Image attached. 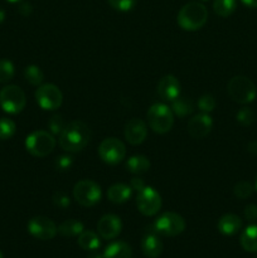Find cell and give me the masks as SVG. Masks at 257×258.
Listing matches in <instances>:
<instances>
[{
	"instance_id": "cell-1",
	"label": "cell",
	"mask_w": 257,
	"mask_h": 258,
	"mask_svg": "<svg viewBox=\"0 0 257 258\" xmlns=\"http://www.w3.org/2000/svg\"><path fill=\"white\" fill-rule=\"evenodd\" d=\"M91 140V131L82 121H71L66 123L59 134V145L68 153H77L83 150Z\"/></svg>"
},
{
	"instance_id": "cell-2",
	"label": "cell",
	"mask_w": 257,
	"mask_h": 258,
	"mask_svg": "<svg viewBox=\"0 0 257 258\" xmlns=\"http://www.w3.org/2000/svg\"><path fill=\"white\" fill-rule=\"evenodd\" d=\"M208 19V10L202 3L190 2L184 5L178 13L179 27L186 32H196L201 29Z\"/></svg>"
},
{
	"instance_id": "cell-3",
	"label": "cell",
	"mask_w": 257,
	"mask_h": 258,
	"mask_svg": "<svg viewBox=\"0 0 257 258\" xmlns=\"http://www.w3.org/2000/svg\"><path fill=\"white\" fill-rule=\"evenodd\" d=\"M55 144L54 135L45 130L34 131L25 139V149L35 158H45L49 155L54 150Z\"/></svg>"
},
{
	"instance_id": "cell-4",
	"label": "cell",
	"mask_w": 257,
	"mask_h": 258,
	"mask_svg": "<svg viewBox=\"0 0 257 258\" xmlns=\"http://www.w3.org/2000/svg\"><path fill=\"white\" fill-rule=\"evenodd\" d=\"M228 95L234 102L241 103V105H247L251 103L257 96L256 85L244 76H236L231 78L227 86Z\"/></svg>"
},
{
	"instance_id": "cell-5",
	"label": "cell",
	"mask_w": 257,
	"mask_h": 258,
	"mask_svg": "<svg viewBox=\"0 0 257 258\" xmlns=\"http://www.w3.org/2000/svg\"><path fill=\"white\" fill-rule=\"evenodd\" d=\"M148 125L154 133L166 134L174 125V113L164 103H154L148 111Z\"/></svg>"
},
{
	"instance_id": "cell-6",
	"label": "cell",
	"mask_w": 257,
	"mask_h": 258,
	"mask_svg": "<svg viewBox=\"0 0 257 258\" xmlns=\"http://www.w3.org/2000/svg\"><path fill=\"white\" fill-rule=\"evenodd\" d=\"M27 97L24 91L15 85H8L0 91V106L3 110L12 115H17L24 110Z\"/></svg>"
},
{
	"instance_id": "cell-7",
	"label": "cell",
	"mask_w": 257,
	"mask_h": 258,
	"mask_svg": "<svg viewBox=\"0 0 257 258\" xmlns=\"http://www.w3.org/2000/svg\"><path fill=\"white\" fill-rule=\"evenodd\" d=\"M102 190L96 181L90 179H83L76 183L73 188V198L80 206L93 207L101 201Z\"/></svg>"
},
{
	"instance_id": "cell-8",
	"label": "cell",
	"mask_w": 257,
	"mask_h": 258,
	"mask_svg": "<svg viewBox=\"0 0 257 258\" xmlns=\"http://www.w3.org/2000/svg\"><path fill=\"white\" fill-rule=\"evenodd\" d=\"M185 221L183 217L174 212H165L155 219L154 228L156 233L165 237H175L183 233L185 229Z\"/></svg>"
},
{
	"instance_id": "cell-9",
	"label": "cell",
	"mask_w": 257,
	"mask_h": 258,
	"mask_svg": "<svg viewBox=\"0 0 257 258\" xmlns=\"http://www.w3.org/2000/svg\"><path fill=\"white\" fill-rule=\"evenodd\" d=\"M35 101L40 108L45 111H54L62 106V91L53 83L38 86L35 91Z\"/></svg>"
},
{
	"instance_id": "cell-10",
	"label": "cell",
	"mask_w": 257,
	"mask_h": 258,
	"mask_svg": "<svg viewBox=\"0 0 257 258\" xmlns=\"http://www.w3.org/2000/svg\"><path fill=\"white\" fill-rule=\"evenodd\" d=\"M98 155L103 163L116 165L121 163L126 156V146L116 138H107L101 141L98 146Z\"/></svg>"
},
{
	"instance_id": "cell-11",
	"label": "cell",
	"mask_w": 257,
	"mask_h": 258,
	"mask_svg": "<svg viewBox=\"0 0 257 258\" xmlns=\"http://www.w3.org/2000/svg\"><path fill=\"white\" fill-rule=\"evenodd\" d=\"M161 196L153 188V186H146L138 191L136 197V206L139 212L146 217H153L159 213L161 208Z\"/></svg>"
},
{
	"instance_id": "cell-12",
	"label": "cell",
	"mask_w": 257,
	"mask_h": 258,
	"mask_svg": "<svg viewBox=\"0 0 257 258\" xmlns=\"http://www.w3.org/2000/svg\"><path fill=\"white\" fill-rule=\"evenodd\" d=\"M28 232L34 238L40 239V241H50L55 237L58 228L52 219L38 216L28 222Z\"/></svg>"
},
{
	"instance_id": "cell-13",
	"label": "cell",
	"mask_w": 257,
	"mask_h": 258,
	"mask_svg": "<svg viewBox=\"0 0 257 258\" xmlns=\"http://www.w3.org/2000/svg\"><path fill=\"white\" fill-rule=\"evenodd\" d=\"M122 229V222L120 217L115 214H105L101 217L97 223V232L98 236L103 239H113L121 233Z\"/></svg>"
},
{
	"instance_id": "cell-14",
	"label": "cell",
	"mask_w": 257,
	"mask_h": 258,
	"mask_svg": "<svg viewBox=\"0 0 257 258\" xmlns=\"http://www.w3.org/2000/svg\"><path fill=\"white\" fill-rule=\"evenodd\" d=\"M213 120L209 113H199L191 117L188 122V133L194 139H203L211 133Z\"/></svg>"
},
{
	"instance_id": "cell-15",
	"label": "cell",
	"mask_w": 257,
	"mask_h": 258,
	"mask_svg": "<svg viewBox=\"0 0 257 258\" xmlns=\"http://www.w3.org/2000/svg\"><path fill=\"white\" fill-rule=\"evenodd\" d=\"M148 136V126L140 118H133L125 126V139L131 145H140Z\"/></svg>"
},
{
	"instance_id": "cell-16",
	"label": "cell",
	"mask_w": 257,
	"mask_h": 258,
	"mask_svg": "<svg viewBox=\"0 0 257 258\" xmlns=\"http://www.w3.org/2000/svg\"><path fill=\"white\" fill-rule=\"evenodd\" d=\"M158 93L163 100L171 102L180 96V82L173 75L164 76L158 83Z\"/></svg>"
},
{
	"instance_id": "cell-17",
	"label": "cell",
	"mask_w": 257,
	"mask_h": 258,
	"mask_svg": "<svg viewBox=\"0 0 257 258\" xmlns=\"http://www.w3.org/2000/svg\"><path fill=\"white\" fill-rule=\"evenodd\" d=\"M217 228L223 236H234L242 228V219L233 213L223 214L219 218Z\"/></svg>"
},
{
	"instance_id": "cell-18",
	"label": "cell",
	"mask_w": 257,
	"mask_h": 258,
	"mask_svg": "<svg viewBox=\"0 0 257 258\" xmlns=\"http://www.w3.org/2000/svg\"><path fill=\"white\" fill-rule=\"evenodd\" d=\"M141 251L148 258H158L163 253V242L156 234L149 233L141 239Z\"/></svg>"
},
{
	"instance_id": "cell-19",
	"label": "cell",
	"mask_w": 257,
	"mask_h": 258,
	"mask_svg": "<svg viewBox=\"0 0 257 258\" xmlns=\"http://www.w3.org/2000/svg\"><path fill=\"white\" fill-rule=\"evenodd\" d=\"M131 196H133V188L123 183L113 184L107 190L108 201L115 204L126 203L131 198Z\"/></svg>"
},
{
	"instance_id": "cell-20",
	"label": "cell",
	"mask_w": 257,
	"mask_h": 258,
	"mask_svg": "<svg viewBox=\"0 0 257 258\" xmlns=\"http://www.w3.org/2000/svg\"><path fill=\"white\" fill-rule=\"evenodd\" d=\"M133 251L126 242L117 241L108 244L103 252V258H131Z\"/></svg>"
},
{
	"instance_id": "cell-21",
	"label": "cell",
	"mask_w": 257,
	"mask_h": 258,
	"mask_svg": "<svg viewBox=\"0 0 257 258\" xmlns=\"http://www.w3.org/2000/svg\"><path fill=\"white\" fill-rule=\"evenodd\" d=\"M239 243L244 251L257 252V224H251L242 232Z\"/></svg>"
},
{
	"instance_id": "cell-22",
	"label": "cell",
	"mask_w": 257,
	"mask_h": 258,
	"mask_svg": "<svg viewBox=\"0 0 257 258\" xmlns=\"http://www.w3.org/2000/svg\"><path fill=\"white\" fill-rule=\"evenodd\" d=\"M126 169L134 175H141L150 169V161L144 155H134L126 161Z\"/></svg>"
},
{
	"instance_id": "cell-23",
	"label": "cell",
	"mask_w": 257,
	"mask_h": 258,
	"mask_svg": "<svg viewBox=\"0 0 257 258\" xmlns=\"http://www.w3.org/2000/svg\"><path fill=\"white\" fill-rule=\"evenodd\" d=\"M171 111L174 115L179 117H185L194 111V103L190 98L179 96L175 100L171 101Z\"/></svg>"
},
{
	"instance_id": "cell-24",
	"label": "cell",
	"mask_w": 257,
	"mask_h": 258,
	"mask_svg": "<svg viewBox=\"0 0 257 258\" xmlns=\"http://www.w3.org/2000/svg\"><path fill=\"white\" fill-rule=\"evenodd\" d=\"M78 246L85 251H97L101 246L100 237L92 231H83L78 236Z\"/></svg>"
},
{
	"instance_id": "cell-25",
	"label": "cell",
	"mask_w": 257,
	"mask_h": 258,
	"mask_svg": "<svg viewBox=\"0 0 257 258\" xmlns=\"http://www.w3.org/2000/svg\"><path fill=\"white\" fill-rule=\"evenodd\" d=\"M85 231L82 222L77 219H67L58 227V232L63 237H77Z\"/></svg>"
},
{
	"instance_id": "cell-26",
	"label": "cell",
	"mask_w": 257,
	"mask_h": 258,
	"mask_svg": "<svg viewBox=\"0 0 257 258\" xmlns=\"http://www.w3.org/2000/svg\"><path fill=\"white\" fill-rule=\"evenodd\" d=\"M237 8L236 0H214L213 10L217 15L227 18L234 13Z\"/></svg>"
},
{
	"instance_id": "cell-27",
	"label": "cell",
	"mask_w": 257,
	"mask_h": 258,
	"mask_svg": "<svg viewBox=\"0 0 257 258\" xmlns=\"http://www.w3.org/2000/svg\"><path fill=\"white\" fill-rule=\"evenodd\" d=\"M24 77L27 82L30 83L32 86H40L44 81V73L38 66L30 64L25 67Z\"/></svg>"
},
{
	"instance_id": "cell-28",
	"label": "cell",
	"mask_w": 257,
	"mask_h": 258,
	"mask_svg": "<svg viewBox=\"0 0 257 258\" xmlns=\"http://www.w3.org/2000/svg\"><path fill=\"white\" fill-rule=\"evenodd\" d=\"M17 126L13 120L8 117L0 118V140H8L14 136Z\"/></svg>"
},
{
	"instance_id": "cell-29",
	"label": "cell",
	"mask_w": 257,
	"mask_h": 258,
	"mask_svg": "<svg viewBox=\"0 0 257 258\" xmlns=\"http://www.w3.org/2000/svg\"><path fill=\"white\" fill-rule=\"evenodd\" d=\"M14 64L9 59L0 60V83H8L14 77Z\"/></svg>"
},
{
	"instance_id": "cell-30",
	"label": "cell",
	"mask_w": 257,
	"mask_h": 258,
	"mask_svg": "<svg viewBox=\"0 0 257 258\" xmlns=\"http://www.w3.org/2000/svg\"><path fill=\"white\" fill-rule=\"evenodd\" d=\"M233 191L234 196H236L237 198L247 199L248 197L252 196V193H253V186H252V184L249 183V181L242 180L238 181V183L234 185Z\"/></svg>"
},
{
	"instance_id": "cell-31",
	"label": "cell",
	"mask_w": 257,
	"mask_h": 258,
	"mask_svg": "<svg viewBox=\"0 0 257 258\" xmlns=\"http://www.w3.org/2000/svg\"><path fill=\"white\" fill-rule=\"evenodd\" d=\"M236 118H237V122H238L239 125L247 127V126H251L252 123L254 122V118H256V116H254V112L251 110V108L243 107V108H241L238 112H237Z\"/></svg>"
},
{
	"instance_id": "cell-32",
	"label": "cell",
	"mask_w": 257,
	"mask_h": 258,
	"mask_svg": "<svg viewBox=\"0 0 257 258\" xmlns=\"http://www.w3.org/2000/svg\"><path fill=\"white\" fill-rule=\"evenodd\" d=\"M197 106H198V108L203 113H209L216 108V100H214L213 96L207 93V95H203L199 97Z\"/></svg>"
},
{
	"instance_id": "cell-33",
	"label": "cell",
	"mask_w": 257,
	"mask_h": 258,
	"mask_svg": "<svg viewBox=\"0 0 257 258\" xmlns=\"http://www.w3.org/2000/svg\"><path fill=\"white\" fill-rule=\"evenodd\" d=\"M107 3L111 5V8L122 13L130 12L136 5V0H107Z\"/></svg>"
},
{
	"instance_id": "cell-34",
	"label": "cell",
	"mask_w": 257,
	"mask_h": 258,
	"mask_svg": "<svg viewBox=\"0 0 257 258\" xmlns=\"http://www.w3.org/2000/svg\"><path fill=\"white\" fill-rule=\"evenodd\" d=\"M66 123L65 120L60 115H54L50 117V120L48 121V127H49V133L53 135H58V134L62 133V130L65 128Z\"/></svg>"
},
{
	"instance_id": "cell-35",
	"label": "cell",
	"mask_w": 257,
	"mask_h": 258,
	"mask_svg": "<svg viewBox=\"0 0 257 258\" xmlns=\"http://www.w3.org/2000/svg\"><path fill=\"white\" fill-rule=\"evenodd\" d=\"M53 202H54L55 206L60 207V208H66V207H68L71 204L70 197L66 196V194L62 193V191H58V193L54 194V197H53Z\"/></svg>"
},
{
	"instance_id": "cell-36",
	"label": "cell",
	"mask_w": 257,
	"mask_h": 258,
	"mask_svg": "<svg viewBox=\"0 0 257 258\" xmlns=\"http://www.w3.org/2000/svg\"><path fill=\"white\" fill-rule=\"evenodd\" d=\"M73 165V158L67 155L59 156L57 160V168L59 170H70L71 166Z\"/></svg>"
},
{
	"instance_id": "cell-37",
	"label": "cell",
	"mask_w": 257,
	"mask_h": 258,
	"mask_svg": "<svg viewBox=\"0 0 257 258\" xmlns=\"http://www.w3.org/2000/svg\"><path fill=\"white\" fill-rule=\"evenodd\" d=\"M244 218L248 222H254L257 221V206L256 204H248V206L244 208Z\"/></svg>"
},
{
	"instance_id": "cell-38",
	"label": "cell",
	"mask_w": 257,
	"mask_h": 258,
	"mask_svg": "<svg viewBox=\"0 0 257 258\" xmlns=\"http://www.w3.org/2000/svg\"><path fill=\"white\" fill-rule=\"evenodd\" d=\"M130 186L133 188V190L140 191L141 189L145 188V183L141 178H133L130 181Z\"/></svg>"
},
{
	"instance_id": "cell-39",
	"label": "cell",
	"mask_w": 257,
	"mask_h": 258,
	"mask_svg": "<svg viewBox=\"0 0 257 258\" xmlns=\"http://www.w3.org/2000/svg\"><path fill=\"white\" fill-rule=\"evenodd\" d=\"M18 10H19L20 14L24 15V17H27V15H29L30 13H32L33 8L29 3H22V4L19 5V8H18Z\"/></svg>"
},
{
	"instance_id": "cell-40",
	"label": "cell",
	"mask_w": 257,
	"mask_h": 258,
	"mask_svg": "<svg viewBox=\"0 0 257 258\" xmlns=\"http://www.w3.org/2000/svg\"><path fill=\"white\" fill-rule=\"evenodd\" d=\"M241 2L242 4L248 8H252V9H256L257 8V0H241Z\"/></svg>"
},
{
	"instance_id": "cell-41",
	"label": "cell",
	"mask_w": 257,
	"mask_h": 258,
	"mask_svg": "<svg viewBox=\"0 0 257 258\" xmlns=\"http://www.w3.org/2000/svg\"><path fill=\"white\" fill-rule=\"evenodd\" d=\"M248 151L253 155H257V141H252L248 145Z\"/></svg>"
},
{
	"instance_id": "cell-42",
	"label": "cell",
	"mask_w": 257,
	"mask_h": 258,
	"mask_svg": "<svg viewBox=\"0 0 257 258\" xmlns=\"http://www.w3.org/2000/svg\"><path fill=\"white\" fill-rule=\"evenodd\" d=\"M91 252H92V253H91L87 258H103V254L97 253V252H96V251H91Z\"/></svg>"
},
{
	"instance_id": "cell-43",
	"label": "cell",
	"mask_w": 257,
	"mask_h": 258,
	"mask_svg": "<svg viewBox=\"0 0 257 258\" xmlns=\"http://www.w3.org/2000/svg\"><path fill=\"white\" fill-rule=\"evenodd\" d=\"M4 19H5V13H4V10L0 8V23L4 22Z\"/></svg>"
},
{
	"instance_id": "cell-44",
	"label": "cell",
	"mask_w": 257,
	"mask_h": 258,
	"mask_svg": "<svg viewBox=\"0 0 257 258\" xmlns=\"http://www.w3.org/2000/svg\"><path fill=\"white\" fill-rule=\"evenodd\" d=\"M8 3H19V2H22V0H7Z\"/></svg>"
},
{
	"instance_id": "cell-45",
	"label": "cell",
	"mask_w": 257,
	"mask_h": 258,
	"mask_svg": "<svg viewBox=\"0 0 257 258\" xmlns=\"http://www.w3.org/2000/svg\"><path fill=\"white\" fill-rule=\"evenodd\" d=\"M254 188H256V190H257V178H256V184H254Z\"/></svg>"
},
{
	"instance_id": "cell-46",
	"label": "cell",
	"mask_w": 257,
	"mask_h": 258,
	"mask_svg": "<svg viewBox=\"0 0 257 258\" xmlns=\"http://www.w3.org/2000/svg\"><path fill=\"white\" fill-rule=\"evenodd\" d=\"M0 258H4V257H3V253H2V252H0Z\"/></svg>"
},
{
	"instance_id": "cell-47",
	"label": "cell",
	"mask_w": 257,
	"mask_h": 258,
	"mask_svg": "<svg viewBox=\"0 0 257 258\" xmlns=\"http://www.w3.org/2000/svg\"><path fill=\"white\" fill-rule=\"evenodd\" d=\"M201 2H208V0H201Z\"/></svg>"
}]
</instances>
